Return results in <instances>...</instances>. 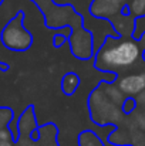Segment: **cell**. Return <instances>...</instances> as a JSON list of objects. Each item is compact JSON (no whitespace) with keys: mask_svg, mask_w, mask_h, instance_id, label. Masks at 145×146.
<instances>
[{"mask_svg":"<svg viewBox=\"0 0 145 146\" xmlns=\"http://www.w3.org/2000/svg\"><path fill=\"white\" fill-rule=\"evenodd\" d=\"M140 57L141 47L135 40L108 37L97 54L96 65L102 71L118 72L134 67Z\"/></svg>","mask_w":145,"mask_h":146,"instance_id":"cell-1","label":"cell"},{"mask_svg":"<svg viewBox=\"0 0 145 146\" xmlns=\"http://www.w3.org/2000/svg\"><path fill=\"white\" fill-rule=\"evenodd\" d=\"M23 14H19L14 17L3 30L1 40L3 44L10 50L14 51H24L30 47L31 44V34L23 27L21 23Z\"/></svg>","mask_w":145,"mask_h":146,"instance_id":"cell-2","label":"cell"},{"mask_svg":"<svg viewBox=\"0 0 145 146\" xmlns=\"http://www.w3.org/2000/svg\"><path fill=\"white\" fill-rule=\"evenodd\" d=\"M118 88L124 95L135 97L145 90V74H128L118 81Z\"/></svg>","mask_w":145,"mask_h":146,"instance_id":"cell-3","label":"cell"},{"mask_svg":"<svg viewBox=\"0 0 145 146\" xmlns=\"http://www.w3.org/2000/svg\"><path fill=\"white\" fill-rule=\"evenodd\" d=\"M125 1L127 0H94L90 10L96 17L107 19L117 16L122 10Z\"/></svg>","mask_w":145,"mask_h":146,"instance_id":"cell-4","label":"cell"},{"mask_svg":"<svg viewBox=\"0 0 145 146\" xmlns=\"http://www.w3.org/2000/svg\"><path fill=\"white\" fill-rule=\"evenodd\" d=\"M78 84H80L78 77H77L76 74H73V72H68V74H65L64 78H63V84H61V85H63V91L70 95V94H73V92L77 90Z\"/></svg>","mask_w":145,"mask_h":146,"instance_id":"cell-5","label":"cell"},{"mask_svg":"<svg viewBox=\"0 0 145 146\" xmlns=\"http://www.w3.org/2000/svg\"><path fill=\"white\" fill-rule=\"evenodd\" d=\"M107 88H105V95L107 98L114 104V105H122V102H124V94H122V91L118 88V87H114V85H105Z\"/></svg>","mask_w":145,"mask_h":146,"instance_id":"cell-6","label":"cell"},{"mask_svg":"<svg viewBox=\"0 0 145 146\" xmlns=\"http://www.w3.org/2000/svg\"><path fill=\"white\" fill-rule=\"evenodd\" d=\"M128 13L134 17H140L145 14V0H131L127 6Z\"/></svg>","mask_w":145,"mask_h":146,"instance_id":"cell-7","label":"cell"},{"mask_svg":"<svg viewBox=\"0 0 145 146\" xmlns=\"http://www.w3.org/2000/svg\"><path fill=\"white\" fill-rule=\"evenodd\" d=\"M144 34H145V14L144 16H140V17H135L132 37L135 40H141Z\"/></svg>","mask_w":145,"mask_h":146,"instance_id":"cell-8","label":"cell"},{"mask_svg":"<svg viewBox=\"0 0 145 146\" xmlns=\"http://www.w3.org/2000/svg\"><path fill=\"white\" fill-rule=\"evenodd\" d=\"M11 118H13V112L7 108H1L0 109V128H6V125L10 122Z\"/></svg>","mask_w":145,"mask_h":146,"instance_id":"cell-9","label":"cell"},{"mask_svg":"<svg viewBox=\"0 0 145 146\" xmlns=\"http://www.w3.org/2000/svg\"><path fill=\"white\" fill-rule=\"evenodd\" d=\"M135 108H137V101L132 97L124 99V102H122V112L124 113H131L135 111Z\"/></svg>","mask_w":145,"mask_h":146,"instance_id":"cell-10","label":"cell"},{"mask_svg":"<svg viewBox=\"0 0 145 146\" xmlns=\"http://www.w3.org/2000/svg\"><path fill=\"white\" fill-rule=\"evenodd\" d=\"M11 139V132L7 128H0V141H10Z\"/></svg>","mask_w":145,"mask_h":146,"instance_id":"cell-11","label":"cell"},{"mask_svg":"<svg viewBox=\"0 0 145 146\" xmlns=\"http://www.w3.org/2000/svg\"><path fill=\"white\" fill-rule=\"evenodd\" d=\"M135 122H137V125L144 131L145 129V112H142V113H140L138 116H137V119H135Z\"/></svg>","mask_w":145,"mask_h":146,"instance_id":"cell-12","label":"cell"},{"mask_svg":"<svg viewBox=\"0 0 145 146\" xmlns=\"http://www.w3.org/2000/svg\"><path fill=\"white\" fill-rule=\"evenodd\" d=\"M135 101H137V106L140 105V106L144 109V112H145V90L140 94V95H138V98H137Z\"/></svg>","mask_w":145,"mask_h":146,"instance_id":"cell-13","label":"cell"},{"mask_svg":"<svg viewBox=\"0 0 145 146\" xmlns=\"http://www.w3.org/2000/svg\"><path fill=\"white\" fill-rule=\"evenodd\" d=\"M65 40V37H61V36H55L54 37V46H57V47H60L61 44H63V41Z\"/></svg>","mask_w":145,"mask_h":146,"instance_id":"cell-14","label":"cell"},{"mask_svg":"<svg viewBox=\"0 0 145 146\" xmlns=\"http://www.w3.org/2000/svg\"><path fill=\"white\" fill-rule=\"evenodd\" d=\"M0 146H14V143L10 141H0Z\"/></svg>","mask_w":145,"mask_h":146,"instance_id":"cell-15","label":"cell"},{"mask_svg":"<svg viewBox=\"0 0 145 146\" xmlns=\"http://www.w3.org/2000/svg\"><path fill=\"white\" fill-rule=\"evenodd\" d=\"M0 1H1V0H0Z\"/></svg>","mask_w":145,"mask_h":146,"instance_id":"cell-16","label":"cell"},{"mask_svg":"<svg viewBox=\"0 0 145 146\" xmlns=\"http://www.w3.org/2000/svg\"><path fill=\"white\" fill-rule=\"evenodd\" d=\"M144 74H145V72H144Z\"/></svg>","mask_w":145,"mask_h":146,"instance_id":"cell-17","label":"cell"}]
</instances>
